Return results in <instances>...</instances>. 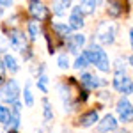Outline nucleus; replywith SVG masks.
<instances>
[{
	"mask_svg": "<svg viewBox=\"0 0 133 133\" xmlns=\"http://www.w3.org/2000/svg\"><path fill=\"white\" fill-rule=\"evenodd\" d=\"M36 85H37V89H39L43 94H46V92H48V76H46L44 73H41V75L37 76V82H36Z\"/></svg>",
	"mask_w": 133,
	"mask_h": 133,
	"instance_id": "5701e85b",
	"label": "nucleus"
},
{
	"mask_svg": "<svg viewBox=\"0 0 133 133\" xmlns=\"http://www.w3.org/2000/svg\"><path fill=\"white\" fill-rule=\"evenodd\" d=\"M9 43L12 48H16L18 51H23L27 48V36L23 30H18V29H12L9 32Z\"/></svg>",
	"mask_w": 133,
	"mask_h": 133,
	"instance_id": "9b49d317",
	"label": "nucleus"
},
{
	"mask_svg": "<svg viewBox=\"0 0 133 133\" xmlns=\"http://www.w3.org/2000/svg\"><path fill=\"white\" fill-rule=\"evenodd\" d=\"M29 12H30L32 18L37 21H43L48 18V9L44 7V4L39 2V0H30L29 2Z\"/></svg>",
	"mask_w": 133,
	"mask_h": 133,
	"instance_id": "9d476101",
	"label": "nucleus"
},
{
	"mask_svg": "<svg viewBox=\"0 0 133 133\" xmlns=\"http://www.w3.org/2000/svg\"><path fill=\"white\" fill-rule=\"evenodd\" d=\"M5 50V41H4V37L0 36V51H4Z\"/></svg>",
	"mask_w": 133,
	"mask_h": 133,
	"instance_id": "c85d7f7f",
	"label": "nucleus"
},
{
	"mask_svg": "<svg viewBox=\"0 0 133 133\" xmlns=\"http://www.w3.org/2000/svg\"><path fill=\"white\" fill-rule=\"evenodd\" d=\"M43 119H44V123L53 121V108H51L50 101H48L46 98L43 99Z\"/></svg>",
	"mask_w": 133,
	"mask_h": 133,
	"instance_id": "a211bd4d",
	"label": "nucleus"
},
{
	"mask_svg": "<svg viewBox=\"0 0 133 133\" xmlns=\"http://www.w3.org/2000/svg\"><path fill=\"white\" fill-rule=\"evenodd\" d=\"M80 83H82L85 89H89V91H98L99 87H105L107 85V80L105 78H99V76H96V75H92V73H82V76H80Z\"/></svg>",
	"mask_w": 133,
	"mask_h": 133,
	"instance_id": "0eeeda50",
	"label": "nucleus"
},
{
	"mask_svg": "<svg viewBox=\"0 0 133 133\" xmlns=\"http://www.w3.org/2000/svg\"><path fill=\"white\" fill-rule=\"evenodd\" d=\"M130 44H131V50H133V27L130 29Z\"/></svg>",
	"mask_w": 133,
	"mask_h": 133,
	"instance_id": "c756f323",
	"label": "nucleus"
},
{
	"mask_svg": "<svg viewBox=\"0 0 133 133\" xmlns=\"http://www.w3.org/2000/svg\"><path fill=\"white\" fill-rule=\"evenodd\" d=\"M80 7L83 9L85 14H94V11L98 7V2L96 0H80Z\"/></svg>",
	"mask_w": 133,
	"mask_h": 133,
	"instance_id": "aec40b11",
	"label": "nucleus"
},
{
	"mask_svg": "<svg viewBox=\"0 0 133 133\" xmlns=\"http://www.w3.org/2000/svg\"><path fill=\"white\" fill-rule=\"evenodd\" d=\"M23 101H25L27 107H32V105H34V94H32V91H30V83L25 85V91H23Z\"/></svg>",
	"mask_w": 133,
	"mask_h": 133,
	"instance_id": "b1692460",
	"label": "nucleus"
},
{
	"mask_svg": "<svg viewBox=\"0 0 133 133\" xmlns=\"http://www.w3.org/2000/svg\"><path fill=\"white\" fill-rule=\"evenodd\" d=\"M57 66H59L61 69H68V68L71 66V62H69V55H68V53H61V55L57 57Z\"/></svg>",
	"mask_w": 133,
	"mask_h": 133,
	"instance_id": "393cba45",
	"label": "nucleus"
},
{
	"mask_svg": "<svg viewBox=\"0 0 133 133\" xmlns=\"http://www.w3.org/2000/svg\"><path fill=\"white\" fill-rule=\"evenodd\" d=\"M9 119H11V108H7L5 105L0 103V124L7 126L9 124Z\"/></svg>",
	"mask_w": 133,
	"mask_h": 133,
	"instance_id": "4be33fe9",
	"label": "nucleus"
},
{
	"mask_svg": "<svg viewBox=\"0 0 133 133\" xmlns=\"http://www.w3.org/2000/svg\"><path fill=\"white\" fill-rule=\"evenodd\" d=\"M85 12L80 5H75L71 7V12H69V25H71L73 30H78V29H82L83 25H85Z\"/></svg>",
	"mask_w": 133,
	"mask_h": 133,
	"instance_id": "1a4fd4ad",
	"label": "nucleus"
},
{
	"mask_svg": "<svg viewBox=\"0 0 133 133\" xmlns=\"http://www.w3.org/2000/svg\"><path fill=\"white\" fill-rule=\"evenodd\" d=\"M4 66H5V69L11 73V75H14V73H18V69H20V66H18V62H16V59L11 55V53H5L4 55Z\"/></svg>",
	"mask_w": 133,
	"mask_h": 133,
	"instance_id": "f3484780",
	"label": "nucleus"
},
{
	"mask_svg": "<svg viewBox=\"0 0 133 133\" xmlns=\"http://www.w3.org/2000/svg\"><path fill=\"white\" fill-rule=\"evenodd\" d=\"M94 66H96L101 73H108V71H110V61H108V55H107V51L103 50L101 46H99V50H98V61H96Z\"/></svg>",
	"mask_w": 133,
	"mask_h": 133,
	"instance_id": "4468645a",
	"label": "nucleus"
},
{
	"mask_svg": "<svg viewBox=\"0 0 133 133\" xmlns=\"http://www.w3.org/2000/svg\"><path fill=\"white\" fill-rule=\"evenodd\" d=\"M115 112H117V117H119L121 123H124V124L133 123V105L126 96L117 99V103H115Z\"/></svg>",
	"mask_w": 133,
	"mask_h": 133,
	"instance_id": "20e7f679",
	"label": "nucleus"
},
{
	"mask_svg": "<svg viewBox=\"0 0 133 133\" xmlns=\"http://www.w3.org/2000/svg\"><path fill=\"white\" fill-rule=\"evenodd\" d=\"M18 98H20V85H18V82L12 80V78L5 80L2 83V87H0V99L12 105L14 101H18Z\"/></svg>",
	"mask_w": 133,
	"mask_h": 133,
	"instance_id": "7ed1b4c3",
	"label": "nucleus"
},
{
	"mask_svg": "<svg viewBox=\"0 0 133 133\" xmlns=\"http://www.w3.org/2000/svg\"><path fill=\"white\" fill-rule=\"evenodd\" d=\"M96 130H98V133H115L117 130H119V121H117V117H115V115L107 114L103 119L98 121Z\"/></svg>",
	"mask_w": 133,
	"mask_h": 133,
	"instance_id": "423d86ee",
	"label": "nucleus"
},
{
	"mask_svg": "<svg viewBox=\"0 0 133 133\" xmlns=\"http://www.w3.org/2000/svg\"><path fill=\"white\" fill-rule=\"evenodd\" d=\"M115 32H117V29H115L114 23H110V21H99L98 29L94 32V39L99 44L108 46V44L115 43Z\"/></svg>",
	"mask_w": 133,
	"mask_h": 133,
	"instance_id": "f257e3e1",
	"label": "nucleus"
},
{
	"mask_svg": "<svg viewBox=\"0 0 133 133\" xmlns=\"http://www.w3.org/2000/svg\"><path fill=\"white\" fill-rule=\"evenodd\" d=\"M21 57H23V61H30V59H32V50L29 48V46L21 51Z\"/></svg>",
	"mask_w": 133,
	"mask_h": 133,
	"instance_id": "bb28decb",
	"label": "nucleus"
},
{
	"mask_svg": "<svg viewBox=\"0 0 133 133\" xmlns=\"http://www.w3.org/2000/svg\"><path fill=\"white\" fill-rule=\"evenodd\" d=\"M85 43H87V37L83 34H71L66 37V48L69 53H78Z\"/></svg>",
	"mask_w": 133,
	"mask_h": 133,
	"instance_id": "6e6552de",
	"label": "nucleus"
},
{
	"mask_svg": "<svg viewBox=\"0 0 133 133\" xmlns=\"http://www.w3.org/2000/svg\"><path fill=\"white\" fill-rule=\"evenodd\" d=\"M9 133H18V130H9Z\"/></svg>",
	"mask_w": 133,
	"mask_h": 133,
	"instance_id": "72a5a7b5",
	"label": "nucleus"
},
{
	"mask_svg": "<svg viewBox=\"0 0 133 133\" xmlns=\"http://www.w3.org/2000/svg\"><path fill=\"white\" fill-rule=\"evenodd\" d=\"M71 2L73 0H53L51 2V11L57 16H64L68 9H71Z\"/></svg>",
	"mask_w": 133,
	"mask_h": 133,
	"instance_id": "2eb2a0df",
	"label": "nucleus"
},
{
	"mask_svg": "<svg viewBox=\"0 0 133 133\" xmlns=\"http://www.w3.org/2000/svg\"><path fill=\"white\" fill-rule=\"evenodd\" d=\"M128 64H130V66H131V68H133V53H131V55H130V57H128Z\"/></svg>",
	"mask_w": 133,
	"mask_h": 133,
	"instance_id": "7c9ffc66",
	"label": "nucleus"
},
{
	"mask_svg": "<svg viewBox=\"0 0 133 133\" xmlns=\"http://www.w3.org/2000/svg\"><path fill=\"white\" fill-rule=\"evenodd\" d=\"M115 133H130V131H128L126 128H121V130H117V131H115Z\"/></svg>",
	"mask_w": 133,
	"mask_h": 133,
	"instance_id": "2f4dec72",
	"label": "nucleus"
},
{
	"mask_svg": "<svg viewBox=\"0 0 133 133\" xmlns=\"http://www.w3.org/2000/svg\"><path fill=\"white\" fill-rule=\"evenodd\" d=\"M130 9L128 0H107V14L110 18H121Z\"/></svg>",
	"mask_w": 133,
	"mask_h": 133,
	"instance_id": "39448f33",
	"label": "nucleus"
},
{
	"mask_svg": "<svg viewBox=\"0 0 133 133\" xmlns=\"http://www.w3.org/2000/svg\"><path fill=\"white\" fill-rule=\"evenodd\" d=\"M98 121H99V112H98V108H92V110L83 112L82 115L78 117L76 124L82 126V128H91L94 124H98Z\"/></svg>",
	"mask_w": 133,
	"mask_h": 133,
	"instance_id": "f8f14e48",
	"label": "nucleus"
},
{
	"mask_svg": "<svg viewBox=\"0 0 133 133\" xmlns=\"http://www.w3.org/2000/svg\"><path fill=\"white\" fill-rule=\"evenodd\" d=\"M2 7H4V5H0V16L4 14V9H2Z\"/></svg>",
	"mask_w": 133,
	"mask_h": 133,
	"instance_id": "473e14b6",
	"label": "nucleus"
},
{
	"mask_svg": "<svg viewBox=\"0 0 133 133\" xmlns=\"http://www.w3.org/2000/svg\"><path fill=\"white\" fill-rule=\"evenodd\" d=\"M11 4H12V0H0V5H4V7H9Z\"/></svg>",
	"mask_w": 133,
	"mask_h": 133,
	"instance_id": "cd10ccee",
	"label": "nucleus"
},
{
	"mask_svg": "<svg viewBox=\"0 0 133 133\" xmlns=\"http://www.w3.org/2000/svg\"><path fill=\"white\" fill-rule=\"evenodd\" d=\"M114 71H124V73H126V66H124L123 59H117V61H115V68H114Z\"/></svg>",
	"mask_w": 133,
	"mask_h": 133,
	"instance_id": "a878e982",
	"label": "nucleus"
},
{
	"mask_svg": "<svg viewBox=\"0 0 133 133\" xmlns=\"http://www.w3.org/2000/svg\"><path fill=\"white\" fill-rule=\"evenodd\" d=\"M112 87L123 96H131L133 94V78H130L124 71H114Z\"/></svg>",
	"mask_w": 133,
	"mask_h": 133,
	"instance_id": "f03ea898",
	"label": "nucleus"
},
{
	"mask_svg": "<svg viewBox=\"0 0 133 133\" xmlns=\"http://www.w3.org/2000/svg\"><path fill=\"white\" fill-rule=\"evenodd\" d=\"M96 2H98V5H99V4H101V2H103V0H96Z\"/></svg>",
	"mask_w": 133,
	"mask_h": 133,
	"instance_id": "f704fd0d",
	"label": "nucleus"
},
{
	"mask_svg": "<svg viewBox=\"0 0 133 133\" xmlns=\"http://www.w3.org/2000/svg\"><path fill=\"white\" fill-rule=\"evenodd\" d=\"M21 110H23V105L20 103V99L11 105V119H9V124H7V128H9V130H18V128H20Z\"/></svg>",
	"mask_w": 133,
	"mask_h": 133,
	"instance_id": "ddd939ff",
	"label": "nucleus"
},
{
	"mask_svg": "<svg viewBox=\"0 0 133 133\" xmlns=\"http://www.w3.org/2000/svg\"><path fill=\"white\" fill-rule=\"evenodd\" d=\"M39 30H41V27H39L37 20L30 21V23L27 25V32H29V37H30L32 41H36V39H37V36H39Z\"/></svg>",
	"mask_w": 133,
	"mask_h": 133,
	"instance_id": "6ab92c4d",
	"label": "nucleus"
},
{
	"mask_svg": "<svg viewBox=\"0 0 133 133\" xmlns=\"http://www.w3.org/2000/svg\"><path fill=\"white\" fill-rule=\"evenodd\" d=\"M91 62L87 61V57H85V53H82V55H76V59H75V64H73V68L75 69H85L87 66H89Z\"/></svg>",
	"mask_w": 133,
	"mask_h": 133,
	"instance_id": "412c9836",
	"label": "nucleus"
},
{
	"mask_svg": "<svg viewBox=\"0 0 133 133\" xmlns=\"http://www.w3.org/2000/svg\"><path fill=\"white\" fill-rule=\"evenodd\" d=\"M51 29L57 34V37H61V39H66L68 36H71V32H73L69 23H51Z\"/></svg>",
	"mask_w": 133,
	"mask_h": 133,
	"instance_id": "dca6fc26",
	"label": "nucleus"
}]
</instances>
